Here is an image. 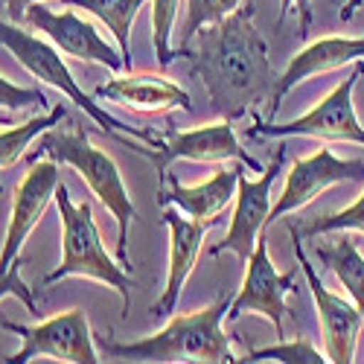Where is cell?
Masks as SVG:
<instances>
[{
	"label": "cell",
	"mask_w": 364,
	"mask_h": 364,
	"mask_svg": "<svg viewBox=\"0 0 364 364\" xmlns=\"http://www.w3.org/2000/svg\"><path fill=\"white\" fill-rule=\"evenodd\" d=\"M230 309V297H219L201 312L175 315L169 323L129 344H119L108 336H94L97 347L108 358H129V361H204V364H233L239 361L230 353V338L222 326Z\"/></svg>",
	"instance_id": "cell-2"
},
{
	"label": "cell",
	"mask_w": 364,
	"mask_h": 364,
	"mask_svg": "<svg viewBox=\"0 0 364 364\" xmlns=\"http://www.w3.org/2000/svg\"><path fill=\"white\" fill-rule=\"evenodd\" d=\"M55 204H58V219H62V262H58L41 286H53L65 277H87L100 280L108 289H114L123 297V315L132 312V289L134 280L126 274V268L114 262L108 251L102 248L100 228L94 222V210L90 204H73L65 184L55 187Z\"/></svg>",
	"instance_id": "cell-4"
},
{
	"label": "cell",
	"mask_w": 364,
	"mask_h": 364,
	"mask_svg": "<svg viewBox=\"0 0 364 364\" xmlns=\"http://www.w3.org/2000/svg\"><path fill=\"white\" fill-rule=\"evenodd\" d=\"M65 6L73 9H85L94 18H100L108 33L114 36L119 55H123V65L126 70H132V23L137 18V9L146 4V0H62Z\"/></svg>",
	"instance_id": "cell-19"
},
{
	"label": "cell",
	"mask_w": 364,
	"mask_h": 364,
	"mask_svg": "<svg viewBox=\"0 0 364 364\" xmlns=\"http://www.w3.org/2000/svg\"><path fill=\"white\" fill-rule=\"evenodd\" d=\"M0 4L6 6V12H9V18L15 21V23H21L23 18H26V9L33 6V4H38V0H0Z\"/></svg>",
	"instance_id": "cell-29"
},
{
	"label": "cell",
	"mask_w": 364,
	"mask_h": 364,
	"mask_svg": "<svg viewBox=\"0 0 364 364\" xmlns=\"http://www.w3.org/2000/svg\"><path fill=\"white\" fill-rule=\"evenodd\" d=\"M245 164H239L233 169H219L213 178L201 181L196 187H184L178 184L175 178L166 175V181L161 184V193H158V201L166 207H178L181 213H187L190 219H219V213L236 201V187H239V178H242V169Z\"/></svg>",
	"instance_id": "cell-18"
},
{
	"label": "cell",
	"mask_w": 364,
	"mask_h": 364,
	"mask_svg": "<svg viewBox=\"0 0 364 364\" xmlns=\"http://www.w3.org/2000/svg\"><path fill=\"white\" fill-rule=\"evenodd\" d=\"M4 297H18L29 312L38 315V306H36L33 289H29V286L23 283V277H21V259L9 265L6 274H0V300H4Z\"/></svg>",
	"instance_id": "cell-27"
},
{
	"label": "cell",
	"mask_w": 364,
	"mask_h": 364,
	"mask_svg": "<svg viewBox=\"0 0 364 364\" xmlns=\"http://www.w3.org/2000/svg\"><path fill=\"white\" fill-rule=\"evenodd\" d=\"M4 329L21 336L23 347L12 353L9 364H26L29 358H53V361H68V364H97L102 361L97 355V341L90 332L87 315L82 309H68L38 326H21L12 321H4Z\"/></svg>",
	"instance_id": "cell-7"
},
{
	"label": "cell",
	"mask_w": 364,
	"mask_h": 364,
	"mask_svg": "<svg viewBox=\"0 0 364 364\" xmlns=\"http://www.w3.org/2000/svg\"><path fill=\"white\" fill-rule=\"evenodd\" d=\"M178 55L193 62V76L204 85L219 117L242 119L251 114L257 119L262 105H274L280 76L271 68L268 44L254 23L251 6H239L228 18L201 26L178 47Z\"/></svg>",
	"instance_id": "cell-1"
},
{
	"label": "cell",
	"mask_w": 364,
	"mask_h": 364,
	"mask_svg": "<svg viewBox=\"0 0 364 364\" xmlns=\"http://www.w3.org/2000/svg\"><path fill=\"white\" fill-rule=\"evenodd\" d=\"M291 289H294V268H289L286 274H280V271L274 268V262H271V257H268V239H265V230H262L251 257H248L242 289L230 300L228 321H236L245 312H257V315L271 321L277 336H283V318L289 312L286 309V294Z\"/></svg>",
	"instance_id": "cell-9"
},
{
	"label": "cell",
	"mask_w": 364,
	"mask_h": 364,
	"mask_svg": "<svg viewBox=\"0 0 364 364\" xmlns=\"http://www.w3.org/2000/svg\"><path fill=\"white\" fill-rule=\"evenodd\" d=\"M318 257L326 262V268L338 277V283L350 291L353 303L364 315V257L358 254L355 242L350 236H341L336 245H321Z\"/></svg>",
	"instance_id": "cell-20"
},
{
	"label": "cell",
	"mask_w": 364,
	"mask_h": 364,
	"mask_svg": "<svg viewBox=\"0 0 364 364\" xmlns=\"http://www.w3.org/2000/svg\"><path fill=\"white\" fill-rule=\"evenodd\" d=\"M29 26H36L38 33H44L58 50L79 58V62H97L108 70H126L123 65V55L119 50H114L100 33L94 23H87L85 18H79L70 9L65 12H53L41 4H33L26 9V18H23Z\"/></svg>",
	"instance_id": "cell-14"
},
{
	"label": "cell",
	"mask_w": 364,
	"mask_h": 364,
	"mask_svg": "<svg viewBox=\"0 0 364 364\" xmlns=\"http://www.w3.org/2000/svg\"><path fill=\"white\" fill-rule=\"evenodd\" d=\"M242 0H187V21H184V44L198 33L201 26L216 23L239 9Z\"/></svg>",
	"instance_id": "cell-25"
},
{
	"label": "cell",
	"mask_w": 364,
	"mask_h": 364,
	"mask_svg": "<svg viewBox=\"0 0 364 364\" xmlns=\"http://www.w3.org/2000/svg\"><path fill=\"white\" fill-rule=\"evenodd\" d=\"M239 361H283V364H323L326 358L306 341V338H297V341H286V344H274V347H262V350H251L245 358Z\"/></svg>",
	"instance_id": "cell-23"
},
{
	"label": "cell",
	"mask_w": 364,
	"mask_h": 364,
	"mask_svg": "<svg viewBox=\"0 0 364 364\" xmlns=\"http://www.w3.org/2000/svg\"><path fill=\"white\" fill-rule=\"evenodd\" d=\"M41 158L73 166L90 187V193L100 198V204L117 219V257H119V265L126 268L129 265V228L137 219V210L123 184V175H119L117 164L108 158V151L97 149L87 140V132L82 129L62 132L53 126L50 132L38 137V146L29 151V164Z\"/></svg>",
	"instance_id": "cell-3"
},
{
	"label": "cell",
	"mask_w": 364,
	"mask_h": 364,
	"mask_svg": "<svg viewBox=\"0 0 364 364\" xmlns=\"http://www.w3.org/2000/svg\"><path fill=\"white\" fill-rule=\"evenodd\" d=\"M0 126H12V119L6 114H0Z\"/></svg>",
	"instance_id": "cell-31"
},
{
	"label": "cell",
	"mask_w": 364,
	"mask_h": 364,
	"mask_svg": "<svg viewBox=\"0 0 364 364\" xmlns=\"http://www.w3.org/2000/svg\"><path fill=\"white\" fill-rule=\"evenodd\" d=\"M47 97L36 87H21L0 76V108L4 111H23V108H44Z\"/></svg>",
	"instance_id": "cell-26"
},
{
	"label": "cell",
	"mask_w": 364,
	"mask_h": 364,
	"mask_svg": "<svg viewBox=\"0 0 364 364\" xmlns=\"http://www.w3.org/2000/svg\"><path fill=\"white\" fill-rule=\"evenodd\" d=\"M355 62H364V38L329 36V38H318V41L306 44L289 62V68L280 73L277 87H274V105H271V108L277 111L280 100L289 94L294 85L306 82V79H312L318 73H329V70L355 65Z\"/></svg>",
	"instance_id": "cell-17"
},
{
	"label": "cell",
	"mask_w": 364,
	"mask_h": 364,
	"mask_svg": "<svg viewBox=\"0 0 364 364\" xmlns=\"http://www.w3.org/2000/svg\"><path fill=\"white\" fill-rule=\"evenodd\" d=\"M175 18H178V0H155L151 4V41H155V55L158 65L169 68L178 50H172V33H175Z\"/></svg>",
	"instance_id": "cell-22"
},
{
	"label": "cell",
	"mask_w": 364,
	"mask_h": 364,
	"mask_svg": "<svg viewBox=\"0 0 364 364\" xmlns=\"http://www.w3.org/2000/svg\"><path fill=\"white\" fill-rule=\"evenodd\" d=\"M361 73H364V62H355L353 73L338 87H332L312 111H306L286 126L257 119L248 132L259 137H318V140H344V143L364 146V126L358 123L355 108H353V90Z\"/></svg>",
	"instance_id": "cell-6"
},
{
	"label": "cell",
	"mask_w": 364,
	"mask_h": 364,
	"mask_svg": "<svg viewBox=\"0 0 364 364\" xmlns=\"http://www.w3.org/2000/svg\"><path fill=\"white\" fill-rule=\"evenodd\" d=\"M216 222L219 219H184L178 213V207L164 213V225L169 230V271H166V289H164L161 300L149 309L155 318H172V312L178 309V297L184 291V283L196 268V259L201 254V242Z\"/></svg>",
	"instance_id": "cell-15"
},
{
	"label": "cell",
	"mask_w": 364,
	"mask_h": 364,
	"mask_svg": "<svg viewBox=\"0 0 364 364\" xmlns=\"http://www.w3.org/2000/svg\"><path fill=\"white\" fill-rule=\"evenodd\" d=\"M361 6H364V0H347L344 9H341V21L347 23V21H350V18H353V15H355Z\"/></svg>",
	"instance_id": "cell-30"
},
{
	"label": "cell",
	"mask_w": 364,
	"mask_h": 364,
	"mask_svg": "<svg viewBox=\"0 0 364 364\" xmlns=\"http://www.w3.org/2000/svg\"><path fill=\"white\" fill-rule=\"evenodd\" d=\"M68 117V108L65 105H55L47 117H36V119H26L21 126H9L6 132H0V169H9L15 166L33 140H38L44 132H50L53 126H58L62 119Z\"/></svg>",
	"instance_id": "cell-21"
},
{
	"label": "cell",
	"mask_w": 364,
	"mask_h": 364,
	"mask_svg": "<svg viewBox=\"0 0 364 364\" xmlns=\"http://www.w3.org/2000/svg\"><path fill=\"white\" fill-rule=\"evenodd\" d=\"M97 97L108 102H119L140 114H164L172 108H184L187 114H193V100L187 90L175 85L172 79L155 73H126L108 79L105 85L97 87Z\"/></svg>",
	"instance_id": "cell-16"
},
{
	"label": "cell",
	"mask_w": 364,
	"mask_h": 364,
	"mask_svg": "<svg viewBox=\"0 0 364 364\" xmlns=\"http://www.w3.org/2000/svg\"><path fill=\"white\" fill-rule=\"evenodd\" d=\"M297 230H300V236H321V233H336V230H361L364 233V193L347 210L318 216V219H312L309 225H303Z\"/></svg>",
	"instance_id": "cell-24"
},
{
	"label": "cell",
	"mask_w": 364,
	"mask_h": 364,
	"mask_svg": "<svg viewBox=\"0 0 364 364\" xmlns=\"http://www.w3.org/2000/svg\"><path fill=\"white\" fill-rule=\"evenodd\" d=\"M289 236H291V245H294V257L297 265L303 271V277L309 283L312 300H315V309H318V321H321V332H323V344H326V361H336V364H350L355 355V341H358V332L364 323V315L358 312L355 303L344 300L341 294H332L321 277L315 265L309 262L306 251H303V242H300V230L294 222H289Z\"/></svg>",
	"instance_id": "cell-8"
},
{
	"label": "cell",
	"mask_w": 364,
	"mask_h": 364,
	"mask_svg": "<svg viewBox=\"0 0 364 364\" xmlns=\"http://www.w3.org/2000/svg\"><path fill=\"white\" fill-rule=\"evenodd\" d=\"M0 47H6V50L15 55V62H18L26 73H33L36 79L53 85L55 90H62V94H65L76 108H82V111H85L90 119H94V123H97L108 137H114L117 143H123V146H129V149H134V151H140V155L149 158V151L140 149L137 143H132V137L146 140L149 146H158V143L164 140V137H158L155 132H146V129H137V126H126L123 119H117V117H111L108 111H102V108L76 85L73 73H70L68 65L62 62L58 50L50 47L47 41H41V38H36L33 33H26V29H21L15 21H4V18H0Z\"/></svg>",
	"instance_id": "cell-5"
},
{
	"label": "cell",
	"mask_w": 364,
	"mask_h": 364,
	"mask_svg": "<svg viewBox=\"0 0 364 364\" xmlns=\"http://www.w3.org/2000/svg\"><path fill=\"white\" fill-rule=\"evenodd\" d=\"M58 184H62V172H58L55 161L41 158V161L29 164L23 181L15 190L6 239H4V248H0V274H6L9 265L21 259L23 242L29 239V233H33L36 225L41 222L47 204L55 198V187Z\"/></svg>",
	"instance_id": "cell-11"
},
{
	"label": "cell",
	"mask_w": 364,
	"mask_h": 364,
	"mask_svg": "<svg viewBox=\"0 0 364 364\" xmlns=\"http://www.w3.org/2000/svg\"><path fill=\"white\" fill-rule=\"evenodd\" d=\"M283 169V151H277V158L271 161V166L259 175V178H239L236 187V207H233V219H230V230L225 233L222 242H216L210 254H225L233 251L242 262H248L259 233L268 228V213H271V187Z\"/></svg>",
	"instance_id": "cell-13"
},
{
	"label": "cell",
	"mask_w": 364,
	"mask_h": 364,
	"mask_svg": "<svg viewBox=\"0 0 364 364\" xmlns=\"http://www.w3.org/2000/svg\"><path fill=\"white\" fill-rule=\"evenodd\" d=\"M344 181H364V161L336 158L332 149H318L315 155L294 161L291 169L286 172L280 198L271 204L268 225L294 213L300 207H306L323 190H329L332 184H344Z\"/></svg>",
	"instance_id": "cell-10"
},
{
	"label": "cell",
	"mask_w": 364,
	"mask_h": 364,
	"mask_svg": "<svg viewBox=\"0 0 364 364\" xmlns=\"http://www.w3.org/2000/svg\"><path fill=\"white\" fill-rule=\"evenodd\" d=\"M149 158L155 161V169L161 175V184L169 175L172 161H201V164H219V161H239L248 169L259 172V164L239 146L233 119H219V123L198 126L190 132H178L169 140H161L155 151H149Z\"/></svg>",
	"instance_id": "cell-12"
},
{
	"label": "cell",
	"mask_w": 364,
	"mask_h": 364,
	"mask_svg": "<svg viewBox=\"0 0 364 364\" xmlns=\"http://www.w3.org/2000/svg\"><path fill=\"white\" fill-rule=\"evenodd\" d=\"M291 12H297V18H300V33L306 36L309 29H312V21H315V12H312V0H280V23H283V18L286 15H291Z\"/></svg>",
	"instance_id": "cell-28"
}]
</instances>
